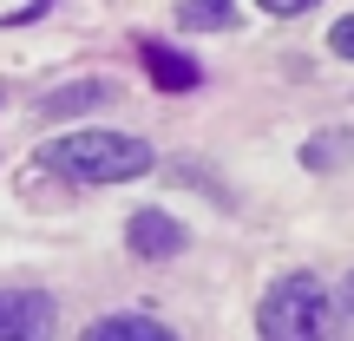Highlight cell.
<instances>
[{"instance_id":"cell-1","label":"cell","mask_w":354,"mask_h":341,"mask_svg":"<svg viewBox=\"0 0 354 341\" xmlns=\"http://www.w3.org/2000/svg\"><path fill=\"white\" fill-rule=\"evenodd\" d=\"M39 165L73 177V184H131L158 165L151 145L131 131H66V138L39 145Z\"/></svg>"},{"instance_id":"cell-2","label":"cell","mask_w":354,"mask_h":341,"mask_svg":"<svg viewBox=\"0 0 354 341\" xmlns=\"http://www.w3.org/2000/svg\"><path fill=\"white\" fill-rule=\"evenodd\" d=\"M335 322V295L322 276L289 269L282 282H269L263 308H256V341H322Z\"/></svg>"},{"instance_id":"cell-3","label":"cell","mask_w":354,"mask_h":341,"mask_svg":"<svg viewBox=\"0 0 354 341\" xmlns=\"http://www.w3.org/2000/svg\"><path fill=\"white\" fill-rule=\"evenodd\" d=\"M53 308L46 289H0V341H53Z\"/></svg>"},{"instance_id":"cell-4","label":"cell","mask_w":354,"mask_h":341,"mask_svg":"<svg viewBox=\"0 0 354 341\" xmlns=\"http://www.w3.org/2000/svg\"><path fill=\"white\" fill-rule=\"evenodd\" d=\"M125 243H131V256H145V263H171L190 237H184V223H177V216H165V210H131Z\"/></svg>"},{"instance_id":"cell-5","label":"cell","mask_w":354,"mask_h":341,"mask_svg":"<svg viewBox=\"0 0 354 341\" xmlns=\"http://www.w3.org/2000/svg\"><path fill=\"white\" fill-rule=\"evenodd\" d=\"M112 99H118L112 79H79V86L46 92V99H39V112H46V118H73V112H92V105H112Z\"/></svg>"},{"instance_id":"cell-6","label":"cell","mask_w":354,"mask_h":341,"mask_svg":"<svg viewBox=\"0 0 354 341\" xmlns=\"http://www.w3.org/2000/svg\"><path fill=\"white\" fill-rule=\"evenodd\" d=\"M145 73H151V86H165V92H190L197 86V59H184L177 46H158V39H145Z\"/></svg>"},{"instance_id":"cell-7","label":"cell","mask_w":354,"mask_h":341,"mask_svg":"<svg viewBox=\"0 0 354 341\" xmlns=\"http://www.w3.org/2000/svg\"><path fill=\"white\" fill-rule=\"evenodd\" d=\"M79 341H177L165 322H151V315H99Z\"/></svg>"},{"instance_id":"cell-8","label":"cell","mask_w":354,"mask_h":341,"mask_svg":"<svg viewBox=\"0 0 354 341\" xmlns=\"http://www.w3.org/2000/svg\"><path fill=\"white\" fill-rule=\"evenodd\" d=\"M236 20V0H177V26L184 33H223Z\"/></svg>"},{"instance_id":"cell-9","label":"cell","mask_w":354,"mask_h":341,"mask_svg":"<svg viewBox=\"0 0 354 341\" xmlns=\"http://www.w3.org/2000/svg\"><path fill=\"white\" fill-rule=\"evenodd\" d=\"M348 158H354V131H322V138L302 145V165L308 171H342Z\"/></svg>"},{"instance_id":"cell-10","label":"cell","mask_w":354,"mask_h":341,"mask_svg":"<svg viewBox=\"0 0 354 341\" xmlns=\"http://www.w3.org/2000/svg\"><path fill=\"white\" fill-rule=\"evenodd\" d=\"M328 46H335V59H354V13H348V20H335Z\"/></svg>"},{"instance_id":"cell-11","label":"cell","mask_w":354,"mask_h":341,"mask_svg":"<svg viewBox=\"0 0 354 341\" xmlns=\"http://www.w3.org/2000/svg\"><path fill=\"white\" fill-rule=\"evenodd\" d=\"M263 13H276V20H295V13H308V7H322V0H256Z\"/></svg>"},{"instance_id":"cell-12","label":"cell","mask_w":354,"mask_h":341,"mask_svg":"<svg viewBox=\"0 0 354 341\" xmlns=\"http://www.w3.org/2000/svg\"><path fill=\"white\" fill-rule=\"evenodd\" d=\"M335 302H342V315H354V269L342 276V295H335Z\"/></svg>"}]
</instances>
